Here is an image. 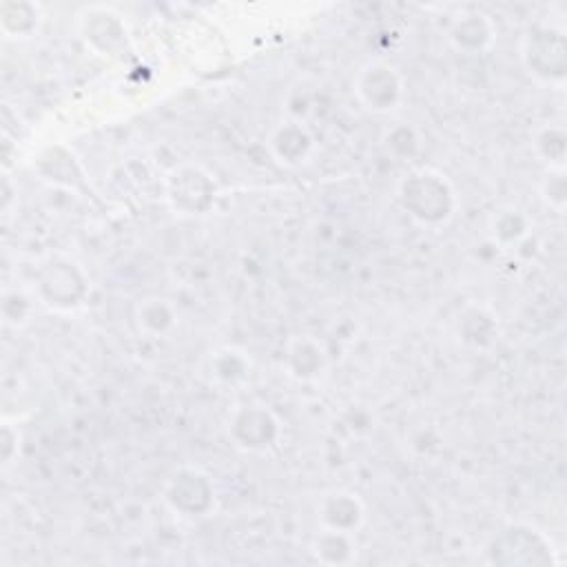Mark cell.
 I'll return each instance as SVG.
<instances>
[{
	"label": "cell",
	"instance_id": "11",
	"mask_svg": "<svg viewBox=\"0 0 567 567\" xmlns=\"http://www.w3.org/2000/svg\"><path fill=\"white\" fill-rule=\"evenodd\" d=\"M445 40L458 55H481L496 42V24L483 9H463L447 22Z\"/></svg>",
	"mask_w": 567,
	"mask_h": 567
},
{
	"label": "cell",
	"instance_id": "10",
	"mask_svg": "<svg viewBox=\"0 0 567 567\" xmlns=\"http://www.w3.org/2000/svg\"><path fill=\"white\" fill-rule=\"evenodd\" d=\"M266 151L284 168H301L317 153L315 133L297 117L277 122L266 135Z\"/></svg>",
	"mask_w": 567,
	"mask_h": 567
},
{
	"label": "cell",
	"instance_id": "5",
	"mask_svg": "<svg viewBox=\"0 0 567 567\" xmlns=\"http://www.w3.org/2000/svg\"><path fill=\"white\" fill-rule=\"evenodd\" d=\"M357 104L372 115H392L405 102L408 84L403 71L383 58L363 62L352 80Z\"/></svg>",
	"mask_w": 567,
	"mask_h": 567
},
{
	"label": "cell",
	"instance_id": "12",
	"mask_svg": "<svg viewBox=\"0 0 567 567\" xmlns=\"http://www.w3.org/2000/svg\"><path fill=\"white\" fill-rule=\"evenodd\" d=\"M315 518L321 529L357 534L365 523V503L354 489L332 487L319 496Z\"/></svg>",
	"mask_w": 567,
	"mask_h": 567
},
{
	"label": "cell",
	"instance_id": "18",
	"mask_svg": "<svg viewBox=\"0 0 567 567\" xmlns=\"http://www.w3.org/2000/svg\"><path fill=\"white\" fill-rule=\"evenodd\" d=\"M308 549L317 563L332 565V567L352 565L359 554L354 534H343V532H332V529H321V527L310 538Z\"/></svg>",
	"mask_w": 567,
	"mask_h": 567
},
{
	"label": "cell",
	"instance_id": "23",
	"mask_svg": "<svg viewBox=\"0 0 567 567\" xmlns=\"http://www.w3.org/2000/svg\"><path fill=\"white\" fill-rule=\"evenodd\" d=\"M538 195L547 208L554 213L563 215L567 206V175L563 171H545L540 184H538Z\"/></svg>",
	"mask_w": 567,
	"mask_h": 567
},
{
	"label": "cell",
	"instance_id": "4",
	"mask_svg": "<svg viewBox=\"0 0 567 567\" xmlns=\"http://www.w3.org/2000/svg\"><path fill=\"white\" fill-rule=\"evenodd\" d=\"M487 563L501 567H545L556 565L551 538L532 523H509L501 527L485 549Z\"/></svg>",
	"mask_w": 567,
	"mask_h": 567
},
{
	"label": "cell",
	"instance_id": "2",
	"mask_svg": "<svg viewBox=\"0 0 567 567\" xmlns=\"http://www.w3.org/2000/svg\"><path fill=\"white\" fill-rule=\"evenodd\" d=\"M565 24L549 18H534L518 38V60L523 71L538 84L560 89L567 80Z\"/></svg>",
	"mask_w": 567,
	"mask_h": 567
},
{
	"label": "cell",
	"instance_id": "14",
	"mask_svg": "<svg viewBox=\"0 0 567 567\" xmlns=\"http://www.w3.org/2000/svg\"><path fill=\"white\" fill-rule=\"evenodd\" d=\"M131 319L140 337L157 341L177 328L179 315L173 299L164 295H144L133 303Z\"/></svg>",
	"mask_w": 567,
	"mask_h": 567
},
{
	"label": "cell",
	"instance_id": "6",
	"mask_svg": "<svg viewBox=\"0 0 567 567\" xmlns=\"http://www.w3.org/2000/svg\"><path fill=\"white\" fill-rule=\"evenodd\" d=\"M91 292L86 270L64 255H53L35 272V297L53 310L80 308Z\"/></svg>",
	"mask_w": 567,
	"mask_h": 567
},
{
	"label": "cell",
	"instance_id": "17",
	"mask_svg": "<svg viewBox=\"0 0 567 567\" xmlns=\"http://www.w3.org/2000/svg\"><path fill=\"white\" fill-rule=\"evenodd\" d=\"M44 22L42 7L31 0H2L0 2V31L7 40H31L40 33Z\"/></svg>",
	"mask_w": 567,
	"mask_h": 567
},
{
	"label": "cell",
	"instance_id": "13",
	"mask_svg": "<svg viewBox=\"0 0 567 567\" xmlns=\"http://www.w3.org/2000/svg\"><path fill=\"white\" fill-rule=\"evenodd\" d=\"M330 363L326 343L315 334H295L284 348V368L299 383L317 381Z\"/></svg>",
	"mask_w": 567,
	"mask_h": 567
},
{
	"label": "cell",
	"instance_id": "24",
	"mask_svg": "<svg viewBox=\"0 0 567 567\" xmlns=\"http://www.w3.org/2000/svg\"><path fill=\"white\" fill-rule=\"evenodd\" d=\"M20 450V434L18 427H13L9 421L2 423V432H0V454H2V463L11 465L13 458L18 456Z\"/></svg>",
	"mask_w": 567,
	"mask_h": 567
},
{
	"label": "cell",
	"instance_id": "22",
	"mask_svg": "<svg viewBox=\"0 0 567 567\" xmlns=\"http://www.w3.org/2000/svg\"><path fill=\"white\" fill-rule=\"evenodd\" d=\"M381 146L396 162H408L419 155L421 135L410 124H394V126L385 128V133L381 135Z\"/></svg>",
	"mask_w": 567,
	"mask_h": 567
},
{
	"label": "cell",
	"instance_id": "3",
	"mask_svg": "<svg viewBox=\"0 0 567 567\" xmlns=\"http://www.w3.org/2000/svg\"><path fill=\"white\" fill-rule=\"evenodd\" d=\"M226 434L239 452L270 454L284 441V421L266 401L248 399L230 410Z\"/></svg>",
	"mask_w": 567,
	"mask_h": 567
},
{
	"label": "cell",
	"instance_id": "15",
	"mask_svg": "<svg viewBox=\"0 0 567 567\" xmlns=\"http://www.w3.org/2000/svg\"><path fill=\"white\" fill-rule=\"evenodd\" d=\"M454 332L465 348L487 350L498 339V317L487 306L467 303L454 321Z\"/></svg>",
	"mask_w": 567,
	"mask_h": 567
},
{
	"label": "cell",
	"instance_id": "21",
	"mask_svg": "<svg viewBox=\"0 0 567 567\" xmlns=\"http://www.w3.org/2000/svg\"><path fill=\"white\" fill-rule=\"evenodd\" d=\"M38 168L40 173L44 175V179L49 182H55V184H64L66 188H75V182L82 179V168L80 164L75 162V157L55 146V148H47L42 155H40V162H38Z\"/></svg>",
	"mask_w": 567,
	"mask_h": 567
},
{
	"label": "cell",
	"instance_id": "7",
	"mask_svg": "<svg viewBox=\"0 0 567 567\" xmlns=\"http://www.w3.org/2000/svg\"><path fill=\"white\" fill-rule=\"evenodd\" d=\"M162 501L177 516L204 518L217 507V485L204 467L184 463L166 476Z\"/></svg>",
	"mask_w": 567,
	"mask_h": 567
},
{
	"label": "cell",
	"instance_id": "16",
	"mask_svg": "<svg viewBox=\"0 0 567 567\" xmlns=\"http://www.w3.org/2000/svg\"><path fill=\"white\" fill-rule=\"evenodd\" d=\"M204 372L217 388H237L248 381L252 372V359L239 346H221L206 357Z\"/></svg>",
	"mask_w": 567,
	"mask_h": 567
},
{
	"label": "cell",
	"instance_id": "8",
	"mask_svg": "<svg viewBox=\"0 0 567 567\" xmlns=\"http://www.w3.org/2000/svg\"><path fill=\"white\" fill-rule=\"evenodd\" d=\"M168 208L184 217H199L213 210L217 199V182L213 175L193 162L173 166L162 182Z\"/></svg>",
	"mask_w": 567,
	"mask_h": 567
},
{
	"label": "cell",
	"instance_id": "20",
	"mask_svg": "<svg viewBox=\"0 0 567 567\" xmlns=\"http://www.w3.org/2000/svg\"><path fill=\"white\" fill-rule=\"evenodd\" d=\"M487 230H489V237L496 246L516 248L529 237L532 221L520 208L503 206V208L492 213V217L487 221Z\"/></svg>",
	"mask_w": 567,
	"mask_h": 567
},
{
	"label": "cell",
	"instance_id": "19",
	"mask_svg": "<svg viewBox=\"0 0 567 567\" xmlns=\"http://www.w3.org/2000/svg\"><path fill=\"white\" fill-rule=\"evenodd\" d=\"M532 153L545 171H563L567 162V131L563 122H543L532 133Z\"/></svg>",
	"mask_w": 567,
	"mask_h": 567
},
{
	"label": "cell",
	"instance_id": "9",
	"mask_svg": "<svg viewBox=\"0 0 567 567\" xmlns=\"http://www.w3.org/2000/svg\"><path fill=\"white\" fill-rule=\"evenodd\" d=\"M78 29L84 44L97 55H120L128 44V31L122 16L111 7H84L78 13Z\"/></svg>",
	"mask_w": 567,
	"mask_h": 567
},
{
	"label": "cell",
	"instance_id": "1",
	"mask_svg": "<svg viewBox=\"0 0 567 567\" xmlns=\"http://www.w3.org/2000/svg\"><path fill=\"white\" fill-rule=\"evenodd\" d=\"M396 202L412 221L425 228L447 226L458 210L452 179L434 166H412L396 184Z\"/></svg>",
	"mask_w": 567,
	"mask_h": 567
}]
</instances>
